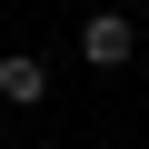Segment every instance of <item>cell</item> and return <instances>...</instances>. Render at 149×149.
Masks as SVG:
<instances>
[{
	"instance_id": "obj_1",
	"label": "cell",
	"mask_w": 149,
	"mask_h": 149,
	"mask_svg": "<svg viewBox=\"0 0 149 149\" xmlns=\"http://www.w3.org/2000/svg\"><path fill=\"white\" fill-rule=\"evenodd\" d=\"M80 60H90V70H129V60H139V20H129V10H90V20H80Z\"/></svg>"
},
{
	"instance_id": "obj_2",
	"label": "cell",
	"mask_w": 149,
	"mask_h": 149,
	"mask_svg": "<svg viewBox=\"0 0 149 149\" xmlns=\"http://www.w3.org/2000/svg\"><path fill=\"white\" fill-rule=\"evenodd\" d=\"M40 100H50V60L10 50V60H0V109H40Z\"/></svg>"
}]
</instances>
